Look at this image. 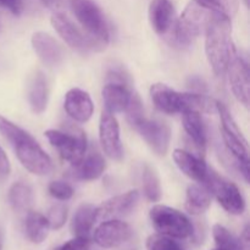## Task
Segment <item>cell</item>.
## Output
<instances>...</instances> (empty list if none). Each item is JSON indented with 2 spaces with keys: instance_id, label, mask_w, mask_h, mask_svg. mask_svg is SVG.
<instances>
[{
  "instance_id": "1",
  "label": "cell",
  "mask_w": 250,
  "mask_h": 250,
  "mask_svg": "<svg viewBox=\"0 0 250 250\" xmlns=\"http://www.w3.org/2000/svg\"><path fill=\"white\" fill-rule=\"evenodd\" d=\"M0 133L11 144L17 159L26 170L37 176H46L53 172L54 165L50 156L41 148L36 139L1 115Z\"/></svg>"
},
{
  "instance_id": "2",
  "label": "cell",
  "mask_w": 250,
  "mask_h": 250,
  "mask_svg": "<svg viewBox=\"0 0 250 250\" xmlns=\"http://www.w3.org/2000/svg\"><path fill=\"white\" fill-rule=\"evenodd\" d=\"M205 53L210 66L217 76H222L236 55L231 19L217 9L205 29Z\"/></svg>"
},
{
  "instance_id": "3",
  "label": "cell",
  "mask_w": 250,
  "mask_h": 250,
  "mask_svg": "<svg viewBox=\"0 0 250 250\" xmlns=\"http://www.w3.org/2000/svg\"><path fill=\"white\" fill-rule=\"evenodd\" d=\"M150 97L159 111L175 115L187 111L199 114L217 112V102L204 94L195 93H178L163 83H155L150 88Z\"/></svg>"
},
{
  "instance_id": "4",
  "label": "cell",
  "mask_w": 250,
  "mask_h": 250,
  "mask_svg": "<svg viewBox=\"0 0 250 250\" xmlns=\"http://www.w3.org/2000/svg\"><path fill=\"white\" fill-rule=\"evenodd\" d=\"M217 6L202 0H192L186 6L175 27V41L180 45H189L203 32H205ZM220 10V9H219Z\"/></svg>"
},
{
  "instance_id": "5",
  "label": "cell",
  "mask_w": 250,
  "mask_h": 250,
  "mask_svg": "<svg viewBox=\"0 0 250 250\" xmlns=\"http://www.w3.org/2000/svg\"><path fill=\"white\" fill-rule=\"evenodd\" d=\"M217 112L221 119V136L226 150L236 159L239 166V173L243 176L246 182H249L248 142L244 138L243 133L229 109L219 102H217Z\"/></svg>"
},
{
  "instance_id": "6",
  "label": "cell",
  "mask_w": 250,
  "mask_h": 250,
  "mask_svg": "<svg viewBox=\"0 0 250 250\" xmlns=\"http://www.w3.org/2000/svg\"><path fill=\"white\" fill-rule=\"evenodd\" d=\"M149 216L156 232L168 238L186 239L194 233V227L190 220L173 208L155 205L150 209Z\"/></svg>"
},
{
  "instance_id": "7",
  "label": "cell",
  "mask_w": 250,
  "mask_h": 250,
  "mask_svg": "<svg viewBox=\"0 0 250 250\" xmlns=\"http://www.w3.org/2000/svg\"><path fill=\"white\" fill-rule=\"evenodd\" d=\"M77 21L90 38L106 45L109 42V27L100 7L92 0H68Z\"/></svg>"
},
{
  "instance_id": "8",
  "label": "cell",
  "mask_w": 250,
  "mask_h": 250,
  "mask_svg": "<svg viewBox=\"0 0 250 250\" xmlns=\"http://www.w3.org/2000/svg\"><path fill=\"white\" fill-rule=\"evenodd\" d=\"M45 137L51 146L59 151L63 160L68 161L72 166L77 165L87 151V138L82 129L71 127L70 132L49 129Z\"/></svg>"
},
{
  "instance_id": "9",
  "label": "cell",
  "mask_w": 250,
  "mask_h": 250,
  "mask_svg": "<svg viewBox=\"0 0 250 250\" xmlns=\"http://www.w3.org/2000/svg\"><path fill=\"white\" fill-rule=\"evenodd\" d=\"M227 212L232 215H242L246 210V202L241 190L236 185L217 175L210 168L209 177L204 186Z\"/></svg>"
},
{
  "instance_id": "10",
  "label": "cell",
  "mask_w": 250,
  "mask_h": 250,
  "mask_svg": "<svg viewBox=\"0 0 250 250\" xmlns=\"http://www.w3.org/2000/svg\"><path fill=\"white\" fill-rule=\"evenodd\" d=\"M51 24L58 32L59 36L65 41V43L75 50L85 53V51L95 49V46H104L90 37L84 36L77 28V26L62 12H54L51 16Z\"/></svg>"
},
{
  "instance_id": "11",
  "label": "cell",
  "mask_w": 250,
  "mask_h": 250,
  "mask_svg": "<svg viewBox=\"0 0 250 250\" xmlns=\"http://www.w3.org/2000/svg\"><path fill=\"white\" fill-rule=\"evenodd\" d=\"M132 127L141 134L142 138L158 155H166L171 139V131L167 125L154 120H148L143 116L134 122Z\"/></svg>"
},
{
  "instance_id": "12",
  "label": "cell",
  "mask_w": 250,
  "mask_h": 250,
  "mask_svg": "<svg viewBox=\"0 0 250 250\" xmlns=\"http://www.w3.org/2000/svg\"><path fill=\"white\" fill-rule=\"evenodd\" d=\"M132 237L129 225L121 220H105L95 229L93 239L100 248L112 249L126 243Z\"/></svg>"
},
{
  "instance_id": "13",
  "label": "cell",
  "mask_w": 250,
  "mask_h": 250,
  "mask_svg": "<svg viewBox=\"0 0 250 250\" xmlns=\"http://www.w3.org/2000/svg\"><path fill=\"white\" fill-rule=\"evenodd\" d=\"M99 139L104 153L112 160H121L124 158L121 138H120V126L114 114L106 110L100 116Z\"/></svg>"
},
{
  "instance_id": "14",
  "label": "cell",
  "mask_w": 250,
  "mask_h": 250,
  "mask_svg": "<svg viewBox=\"0 0 250 250\" xmlns=\"http://www.w3.org/2000/svg\"><path fill=\"white\" fill-rule=\"evenodd\" d=\"M226 72L229 73V82L234 97L244 106L248 107L250 99V82L249 67L247 62L242 58L234 55Z\"/></svg>"
},
{
  "instance_id": "15",
  "label": "cell",
  "mask_w": 250,
  "mask_h": 250,
  "mask_svg": "<svg viewBox=\"0 0 250 250\" xmlns=\"http://www.w3.org/2000/svg\"><path fill=\"white\" fill-rule=\"evenodd\" d=\"M139 200L138 190H129L125 194L116 195L111 199L103 203L100 207L95 209V219L97 221H103V220H111L117 216L128 214L132 211Z\"/></svg>"
},
{
  "instance_id": "16",
  "label": "cell",
  "mask_w": 250,
  "mask_h": 250,
  "mask_svg": "<svg viewBox=\"0 0 250 250\" xmlns=\"http://www.w3.org/2000/svg\"><path fill=\"white\" fill-rule=\"evenodd\" d=\"M65 111L68 116L76 122L84 124L92 117L94 111V105L89 94L80 88H73L68 90L63 103Z\"/></svg>"
},
{
  "instance_id": "17",
  "label": "cell",
  "mask_w": 250,
  "mask_h": 250,
  "mask_svg": "<svg viewBox=\"0 0 250 250\" xmlns=\"http://www.w3.org/2000/svg\"><path fill=\"white\" fill-rule=\"evenodd\" d=\"M172 156L177 167L187 177L192 178L193 181L200 183L202 186H205L209 177L210 168L202 158H198L182 149H176Z\"/></svg>"
},
{
  "instance_id": "18",
  "label": "cell",
  "mask_w": 250,
  "mask_h": 250,
  "mask_svg": "<svg viewBox=\"0 0 250 250\" xmlns=\"http://www.w3.org/2000/svg\"><path fill=\"white\" fill-rule=\"evenodd\" d=\"M32 46L38 58L45 65L56 66L62 61V48L50 34L44 33V32H36L32 36Z\"/></svg>"
},
{
  "instance_id": "19",
  "label": "cell",
  "mask_w": 250,
  "mask_h": 250,
  "mask_svg": "<svg viewBox=\"0 0 250 250\" xmlns=\"http://www.w3.org/2000/svg\"><path fill=\"white\" fill-rule=\"evenodd\" d=\"M175 19V7L170 0H153L149 5V21L158 34H166Z\"/></svg>"
},
{
  "instance_id": "20",
  "label": "cell",
  "mask_w": 250,
  "mask_h": 250,
  "mask_svg": "<svg viewBox=\"0 0 250 250\" xmlns=\"http://www.w3.org/2000/svg\"><path fill=\"white\" fill-rule=\"evenodd\" d=\"M105 160L98 151H90L83 156L77 165L72 166L71 177L78 181H94L103 175Z\"/></svg>"
},
{
  "instance_id": "21",
  "label": "cell",
  "mask_w": 250,
  "mask_h": 250,
  "mask_svg": "<svg viewBox=\"0 0 250 250\" xmlns=\"http://www.w3.org/2000/svg\"><path fill=\"white\" fill-rule=\"evenodd\" d=\"M103 99H104L105 110L110 114L126 111L131 102V92L128 87L117 83H107L103 88Z\"/></svg>"
},
{
  "instance_id": "22",
  "label": "cell",
  "mask_w": 250,
  "mask_h": 250,
  "mask_svg": "<svg viewBox=\"0 0 250 250\" xmlns=\"http://www.w3.org/2000/svg\"><path fill=\"white\" fill-rule=\"evenodd\" d=\"M199 112L187 111L182 114V122L187 136L189 137L190 142L204 153L207 148V129L205 125L200 117Z\"/></svg>"
},
{
  "instance_id": "23",
  "label": "cell",
  "mask_w": 250,
  "mask_h": 250,
  "mask_svg": "<svg viewBox=\"0 0 250 250\" xmlns=\"http://www.w3.org/2000/svg\"><path fill=\"white\" fill-rule=\"evenodd\" d=\"M95 209L97 208L92 204H83L76 210L75 215L71 221V232L73 237H83L89 238L90 232L95 221Z\"/></svg>"
},
{
  "instance_id": "24",
  "label": "cell",
  "mask_w": 250,
  "mask_h": 250,
  "mask_svg": "<svg viewBox=\"0 0 250 250\" xmlns=\"http://www.w3.org/2000/svg\"><path fill=\"white\" fill-rule=\"evenodd\" d=\"M211 204V193L204 186L192 185L187 189L186 210L190 215H202Z\"/></svg>"
},
{
  "instance_id": "25",
  "label": "cell",
  "mask_w": 250,
  "mask_h": 250,
  "mask_svg": "<svg viewBox=\"0 0 250 250\" xmlns=\"http://www.w3.org/2000/svg\"><path fill=\"white\" fill-rule=\"evenodd\" d=\"M24 231H26L27 238L32 243H43L50 231L48 219L39 212L29 211L26 216V221H24Z\"/></svg>"
},
{
  "instance_id": "26",
  "label": "cell",
  "mask_w": 250,
  "mask_h": 250,
  "mask_svg": "<svg viewBox=\"0 0 250 250\" xmlns=\"http://www.w3.org/2000/svg\"><path fill=\"white\" fill-rule=\"evenodd\" d=\"M48 94V82L45 76L42 72H38L32 81L28 92L29 104L36 114H42L46 109Z\"/></svg>"
},
{
  "instance_id": "27",
  "label": "cell",
  "mask_w": 250,
  "mask_h": 250,
  "mask_svg": "<svg viewBox=\"0 0 250 250\" xmlns=\"http://www.w3.org/2000/svg\"><path fill=\"white\" fill-rule=\"evenodd\" d=\"M9 203L15 211H28L33 203V192L31 187L22 182L12 185L9 190Z\"/></svg>"
},
{
  "instance_id": "28",
  "label": "cell",
  "mask_w": 250,
  "mask_h": 250,
  "mask_svg": "<svg viewBox=\"0 0 250 250\" xmlns=\"http://www.w3.org/2000/svg\"><path fill=\"white\" fill-rule=\"evenodd\" d=\"M212 236L217 248L222 250H249V246L242 241L241 237H236L221 225L212 227Z\"/></svg>"
},
{
  "instance_id": "29",
  "label": "cell",
  "mask_w": 250,
  "mask_h": 250,
  "mask_svg": "<svg viewBox=\"0 0 250 250\" xmlns=\"http://www.w3.org/2000/svg\"><path fill=\"white\" fill-rule=\"evenodd\" d=\"M143 192L150 202H159L161 198L160 181L155 171L146 165L143 170Z\"/></svg>"
},
{
  "instance_id": "30",
  "label": "cell",
  "mask_w": 250,
  "mask_h": 250,
  "mask_svg": "<svg viewBox=\"0 0 250 250\" xmlns=\"http://www.w3.org/2000/svg\"><path fill=\"white\" fill-rule=\"evenodd\" d=\"M146 250H183L172 238L163 234H151L146 239Z\"/></svg>"
},
{
  "instance_id": "31",
  "label": "cell",
  "mask_w": 250,
  "mask_h": 250,
  "mask_svg": "<svg viewBox=\"0 0 250 250\" xmlns=\"http://www.w3.org/2000/svg\"><path fill=\"white\" fill-rule=\"evenodd\" d=\"M46 219H48L50 229H60L65 225L66 219H67V209L62 204L53 205L49 209Z\"/></svg>"
},
{
  "instance_id": "32",
  "label": "cell",
  "mask_w": 250,
  "mask_h": 250,
  "mask_svg": "<svg viewBox=\"0 0 250 250\" xmlns=\"http://www.w3.org/2000/svg\"><path fill=\"white\" fill-rule=\"evenodd\" d=\"M48 190L51 197H54L58 200H62V202L71 199L73 197V188L68 183L62 182V181H54V182H51L49 185Z\"/></svg>"
},
{
  "instance_id": "33",
  "label": "cell",
  "mask_w": 250,
  "mask_h": 250,
  "mask_svg": "<svg viewBox=\"0 0 250 250\" xmlns=\"http://www.w3.org/2000/svg\"><path fill=\"white\" fill-rule=\"evenodd\" d=\"M90 248V239L83 238V237H75L71 241L66 242L61 247L55 250H89Z\"/></svg>"
},
{
  "instance_id": "34",
  "label": "cell",
  "mask_w": 250,
  "mask_h": 250,
  "mask_svg": "<svg viewBox=\"0 0 250 250\" xmlns=\"http://www.w3.org/2000/svg\"><path fill=\"white\" fill-rule=\"evenodd\" d=\"M239 2L241 0H219V9L232 20V17L238 11Z\"/></svg>"
},
{
  "instance_id": "35",
  "label": "cell",
  "mask_w": 250,
  "mask_h": 250,
  "mask_svg": "<svg viewBox=\"0 0 250 250\" xmlns=\"http://www.w3.org/2000/svg\"><path fill=\"white\" fill-rule=\"evenodd\" d=\"M0 7L9 10L14 15H20L23 10L22 0H0Z\"/></svg>"
},
{
  "instance_id": "36",
  "label": "cell",
  "mask_w": 250,
  "mask_h": 250,
  "mask_svg": "<svg viewBox=\"0 0 250 250\" xmlns=\"http://www.w3.org/2000/svg\"><path fill=\"white\" fill-rule=\"evenodd\" d=\"M10 171H11V166H10L9 158L5 154L4 149L0 146V181L5 180L10 175Z\"/></svg>"
},
{
  "instance_id": "37",
  "label": "cell",
  "mask_w": 250,
  "mask_h": 250,
  "mask_svg": "<svg viewBox=\"0 0 250 250\" xmlns=\"http://www.w3.org/2000/svg\"><path fill=\"white\" fill-rule=\"evenodd\" d=\"M202 1L207 2V4L212 5V6H217V7H219V0H202Z\"/></svg>"
},
{
  "instance_id": "38",
  "label": "cell",
  "mask_w": 250,
  "mask_h": 250,
  "mask_svg": "<svg viewBox=\"0 0 250 250\" xmlns=\"http://www.w3.org/2000/svg\"><path fill=\"white\" fill-rule=\"evenodd\" d=\"M214 250H222V249H220V248H217V249H214Z\"/></svg>"
}]
</instances>
